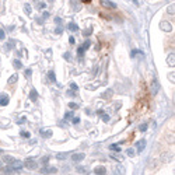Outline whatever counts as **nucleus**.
<instances>
[{
	"label": "nucleus",
	"mask_w": 175,
	"mask_h": 175,
	"mask_svg": "<svg viewBox=\"0 0 175 175\" xmlns=\"http://www.w3.org/2000/svg\"><path fill=\"white\" fill-rule=\"evenodd\" d=\"M23 167H25L27 170H36L38 168V161H35L34 158H28L24 161Z\"/></svg>",
	"instance_id": "1"
},
{
	"label": "nucleus",
	"mask_w": 175,
	"mask_h": 175,
	"mask_svg": "<svg viewBox=\"0 0 175 175\" xmlns=\"http://www.w3.org/2000/svg\"><path fill=\"white\" fill-rule=\"evenodd\" d=\"M146 144H147L146 139H140L139 141L136 143V151H137V153H141V151L146 149Z\"/></svg>",
	"instance_id": "2"
},
{
	"label": "nucleus",
	"mask_w": 175,
	"mask_h": 175,
	"mask_svg": "<svg viewBox=\"0 0 175 175\" xmlns=\"http://www.w3.org/2000/svg\"><path fill=\"white\" fill-rule=\"evenodd\" d=\"M160 28L163 31H165V32H171V31H172V25H171V23H168V21H161Z\"/></svg>",
	"instance_id": "3"
},
{
	"label": "nucleus",
	"mask_w": 175,
	"mask_h": 175,
	"mask_svg": "<svg viewBox=\"0 0 175 175\" xmlns=\"http://www.w3.org/2000/svg\"><path fill=\"white\" fill-rule=\"evenodd\" d=\"M85 158V154L84 153H77V154H73L71 155V161H76V163H80Z\"/></svg>",
	"instance_id": "4"
},
{
	"label": "nucleus",
	"mask_w": 175,
	"mask_h": 175,
	"mask_svg": "<svg viewBox=\"0 0 175 175\" xmlns=\"http://www.w3.org/2000/svg\"><path fill=\"white\" fill-rule=\"evenodd\" d=\"M10 102V98H9V95L7 94H1L0 95V105L1 106H6V105H9Z\"/></svg>",
	"instance_id": "5"
},
{
	"label": "nucleus",
	"mask_w": 175,
	"mask_h": 175,
	"mask_svg": "<svg viewBox=\"0 0 175 175\" xmlns=\"http://www.w3.org/2000/svg\"><path fill=\"white\" fill-rule=\"evenodd\" d=\"M158 90H160V84H158V81L153 80V83H151V94L155 95L157 93H158Z\"/></svg>",
	"instance_id": "6"
},
{
	"label": "nucleus",
	"mask_w": 175,
	"mask_h": 175,
	"mask_svg": "<svg viewBox=\"0 0 175 175\" xmlns=\"http://www.w3.org/2000/svg\"><path fill=\"white\" fill-rule=\"evenodd\" d=\"M101 4L104 7H108V9H116V4L111 0H101Z\"/></svg>",
	"instance_id": "7"
},
{
	"label": "nucleus",
	"mask_w": 175,
	"mask_h": 175,
	"mask_svg": "<svg viewBox=\"0 0 175 175\" xmlns=\"http://www.w3.org/2000/svg\"><path fill=\"white\" fill-rule=\"evenodd\" d=\"M101 97H102L104 100H111V98L114 97V90H112V88H108V90L105 91V93L101 95Z\"/></svg>",
	"instance_id": "8"
},
{
	"label": "nucleus",
	"mask_w": 175,
	"mask_h": 175,
	"mask_svg": "<svg viewBox=\"0 0 175 175\" xmlns=\"http://www.w3.org/2000/svg\"><path fill=\"white\" fill-rule=\"evenodd\" d=\"M94 174H97V175L106 174V168H105V167H95V168H94Z\"/></svg>",
	"instance_id": "9"
},
{
	"label": "nucleus",
	"mask_w": 175,
	"mask_h": 175,
	"mask_svg": "<svg viewBox=\"0 0 175 175\" xmlns=\"http://www.w3.org/2000/svg\"><path fill=\"white\" fill-rule=\"evenodd\" d=\"M70 4H71V7H73L76 11H79L81 9L80 1H79V0H70Z\"/></svg>",
	"instance_id": "10"
},
{
	"label": "nucleus",
	"mask_w": 175,
	"mask_h": 175,
	"mask_svg": "<svg viewBox=\"0 0 175 175\" xmlns=\"http://www.w3.org/2000/svg\"><path fill=\"white\" fill-rule=\"evenodd\" d=\"M11 167H13V170L14 171H21L23 170V164H21V163H18V160H15L14 163H13V164H10Z\"/></svg>",
	"instance_id": "11"
},
{
	"label": "nucleus",
	"mask_w": 175,
	"mask_h": 175,
	"mask_svg": "<svg viewBox=\"0 0 175 175\" xmlns=\"http://www.w3.org/2000/svg\"><path fill=\"white\" fill-rule=\"evenodd\" d=\"M30 100L32 101V102H35V101L38 100V93H36V90H34V88L30 91Z\"/></svg>",
	"instance_id": "12"
},
{
	"label": "nucleus",
	"mask_w": 175,
	"mask_h": 175,
	"mask_svg": "<svg viewBox=\"0 0 175 175\" xmlns=\"http://www.w3.org/2000/svg\"><path fill=\"white\" fill-rule=\"evenodd\" d=\"M67 30L71 31V32H76V31H79V27H77L76 23H69L67 24Z\"/></svg>",
	"instance_id": "13"
},
{
	"label": "nucleus",
	"mask_w": 175,
	"mask_h": 175,
	"mask_svg": "<svg viewBox=\"0 0 175 175\" xmlns=\"http://www.w3.org/2000/svg\"><path fill=\"white\" fill-rule=\"evenodd\" d=\"M3 161H4L6 164H13V163L15 161V158L14 157H11V155H4V157H3Z\"/></svg>",
	"instance_id": "14"
},
{
	"label": "nucleus",
	"mask_w": 175,
	"mask_h": 175,
	"mask_svg": "<svg viewBox=\"0 0 175 175\" xmlns=\"http://www.w3.org/2000/svg\"><path fill=\"white\" fill-rule=\"evenodd\" d=\"M69 155H70V153H58V154H56V158L62 161V160H66Z\"/></svg>",
	"instance_id": "15"
},
{
	"label": "nucleus",
	"mask_w": 175,
	"mask_h": 175,
	"mask_svg": "<svg viewBox=\"0 0 175 175\" xmlns=\"http://www.w3.org/2000/svg\"><path fill=\"white\" fill-rule=\"evenodd\" d=\"M48 79H49L52 83H56V76H55V71H53V70H49V71H48Z\"/></svg>",
	"instance_id": "16"
},
{
	"label": "nucleus",
	"mask_w": 175,
	"mask_h": 175,
	"mask_svg": "<svg viewBox=\"0 0 175 175\" xmlns=\"http://www.w3.org/2000/svg\"><path fill=\"white\" fill-rule=\"evenodd\" d=\"M17 80H18V76H17V73H15V74L9 77V81H7V83H9V84H14V83H17Z\"/></svg>",
	"instance_id": "17"
},
{
	"label": "nucleus",
	"mask_w": 175,
	"mask_h": 175,
	"mask_svg": "<svg viewBox=\"0 0 175 175\" xmlns=\"http://www.w3.org/2000/svg\"><path fill=\"white\" fill-rule=\"evenodd\" d=\"M13 66H14V67H15L17 70L23 69V63H21V60H18V59H15L14 62H13Z\"/></svg>",
	"instance_id": "18"
},
{
	"label": "nucleus",
	"mask_w": 175,
	"mask_h": 175,
	"mask_svg": "<svg viewBox=\"0 0 175 175\" xmlns=\"http://www.w3.org/2000/svg\"><path fill=\"white\" fill-rule=\"evenodd\" d=\"M1 171H3V172H4V174H11V172H14V170H13V167H3V168H1Z\"/></svg>",
	"instance_id": "19"
},
{
	"label": "nucleus",
	"mask_w": 175,
	"mask_h": 175,
	"mask_svg": "<svg viewBox=\"0 0 175 175\" xmlns=\"http://www.w3.org/2000/svg\"><path fill=\"white\" fill-rule=\"evenodd\" d=\"M109 150H111V151H116V153H119V151H120V147H119V144H111V146H109Z\"/></svg>",
	"instance_id": "20"
},
{
	"label": "nucleus",
	"mask_w": 175,
	"mask_h": 175,
	"mask_svg": "<svg viewBox=\"0 0 175 175\" xmlns=\"http://www.w3.org/2000/svg\"><path fill=\"white\" fill-rule=\"evenodd\" d=\"M41 135L44 136V137H50V136H52V130H50V129L42 130V132H41Z\"/></svg>",
	"instance_id": "21"
},
{
	"label": "nucleus",
	"mask_w": 175,
	"mask_h": 175,
	"mask_svg": "<svg viewBox=\"0 0 175 175\" xmlns=\"http://www.w3.org/2000/svg\"><path fill=\"white\" fill-rule=\"evenodd\" d=\"M174 59H175L174 53H171V55L168 56V59H167V63H168L170 66H174Z\"/></svg>",
	"instance_id": "22"
},
{
	"label": "nucleus",
	"mask_w": 175,
	"mask_h": 175,
	"mask_svg": "<svg viewBox=\"0 0 175 175\" xmlns=\"http://www.w3.org/2000/svg\"><path fill=\"white\" fill-rule=\"evenodd\" d=\"M90 46H91V41H90V39H87V41H85V42H84V44L81 45V48H83V49H84V50H87V49H88V48H90Z\"/></svg>",
	"instance_id": "23"
},
{
	"label": "nucleus",
	"mask_w": 175,
	"mask_h": 175,
	"mask_svg": "<svg viewBox=\"0 0 175 175\" xmlns=\"http://www.w3.org/2000/svg\"><path fill=\"white\" fill-rule=\"evenodd\" d=\"M24 76H25V79H31V76H32V70H31V69H25Z\"/></svg>",
	"instance_id": "24"
},
{
	"label": "nucleus",
	"mask_w": 175,
	"mask_h": 175,
	"mask_svg": "<svg viewBox=\"0 0 175 175\" xmlns=\"http://www.w3.org/2000/svg\"><path fill=\"white\" fill-rule=\"evenodd\" d=\"M23 137H25V139H30L31 137V133L30 132H27V130H21V133H20Z\"/></svg>",
	"instance_id": "25"
},
{
	"label": "nucleus",
	"mask_w": 175,
	"mask_h": 175,
	"mask_svg": "<svg viewBox=\"0 0 175 175\" xmlns=\"http://www.w3.org/2000/svg\"><path fill=\"white\" fill-rule=\"evenodd\" d=\"M91 34H93V28H87V30L83 31V35H84L85 38H87V36H90Z\"/></svg>",
	"instance_id": "26"
},
{
	"label": "nucleus",
	"mask_w": 175,
	"mask_h": 175,
	"mask_svg": "<svg viewBox=\"0 0 175 175\" xmlns=\"http://www.w3.org/2000/svg\"><path fill=\"white\" fill-rule=\"evenodd\" d=\"M24 11H25V13H27V14H28V15H30L31 13H32V7H31L30 4H25V7H24Z\"/></svg>",
	"instance_id": "27"
},
{
	"label": "nucleus",
	"mask_w": 175,
	"mask_h": 175,
	"mask_svg": "<svg viewBox=\"0 0 175 175\" xmlns=\"http://www.w3.org/2000/svg\"><path fill=\"white\" fill-rule=\"evenodd\" d=\"M101 119H102V122H109V115H108V114H104V112H102V114H101Z\"/></svg>",
	"instance_id": "28"
},
{
	"label": "nucleus",
	"mask_w": 175,
	"mask_h": 175,
	"mask_svg": "<svg viewBox=\"0 0 175 175\" xmlns=\"http://www.w3.org/2000/svg\"><path fill=\"white\" fill-rule=\"evenodd\" d=\"M73 116H74V114H73V109H71V112H66L65 114V119H71V118H73Z\"/></svg>",
	"instance_id": "29"
},
{
	"label": "nucleus",
	"mask_w": 175,
	"mask_h": 175,
	"mask_svg": "<svg viewBox=\"0 0 175 175\" xmlns=\"http://www.w3.org/2000/svg\"><path fill=\"white\" fill-rule=\"evenodd\" d=\"M98 85H100V84H94V85L88 84V85H85V88H87V90H97V88H98Z\"/></svg>",
	"instance_id": "30"
},
{
	"label": "nucleus",
	"mask_w": 175,
	"mask_h": 175,
	"mask_svg": "<svg viewBox=\"0 0 175 175\" xmlns=\"http://www.w3.org/2000/svg\"><path fill=\"white\" fill-rule=\"evenodd\" d=\"M128 155H129V157H135L136 155L135 149H128Z\"/></svg>",
	"instance_id": "31"
},
{
	"label": "nucleus",
	"mask_w": 175,
	"mask_h": 175,
	"mask_svg": "<svg viewBox=\"0 0 175 175\" xmlns=\"http://www.w3.org/2000/svg\"><path fill=\"white\" fill-rule=\"evenodd\" d=\"M70 90H73V91H79V87H77V84L76 83H70Z\"/></svg>",
	"instance_id": "32"
},
{
	"label": "nucleus",
	"mask_w": 175,
	"mask_h": 175,
	"mask_svg": "<svg viewBox=\"0 0 175 175\" xmlns=\"http://www.w3.org/2000/svg\"><path fill=\"white\" fill-rule=\"evenodd\" d=\"M147 128H149V126H147V123H143V125L139 126V130H140V132H146V130H147Z\"/></svg>",
	"instance_id": "33"
},
{
	"label": "nucleus",
	"mask_w": 175,
	"mask_h": 175,
	"mask_svg": "<svg viewBox=\"0 0 175 175\" xmlns=\"http://www.w3.org/2000/svg\"><path fill=\"white\" fill-rule=\"evenodd\" d=\"M115 172H118V174H123V172H125V168H123V167H116Z\"/></svg>",
	"instance_id": "34"
},
{
	"label": "nucleus",
	"mask_w": 175,
	"mask_h": 175,
	"mask_svg": "<svg viewBox=\"0 0 175 175\" xmlns=\"http://www.w3.org/2000/svg\"><path fill=\"white\" fill-rule=\"evenodd\" d=\"M84 52H85V50L83 49L81 46H79V49H77V55H79V56H80V58H81V56L84 55Z\"/></svg>",
	"instance_id": "35"
},
{
	"label": "nucleus",
	"mask_w": 175,
	"mask_h": 175,
	"mask_svg": "<svg viewBox=\"0 0 175 175\" xmlns=\"http://www.w3.org/2000/svg\"><path fill=\"white\" fill-rule=\"evenodd\" d=\"M62 32H63V28L62 27H56V30H55V34H58V35H62Z\"/></svg>",
	"instance_id": "36"
},
{
	"label": "nucleus",
	"mask_w": 175,
	"mask_h": 175,
	"mask_svg": "<svg viewBox=\"0 0 175 175\" xmlns=\"http://www.w3.org/2000/svg\"><path fill=\"white\" fill-rule=\"evenodd\" d=\"M69 106H70V109H73V111L79 108V105L76 104V102H70V104H69Z\"/></svg>",
	"instance_id": "37"
},
{
	"label": "nucleus",
	"mask_w": 175,
	"mask_h": 175,
	"mask_svg": "<svg viewBox=\"0 0 175 175\" xmlns=\"http://www.w3.org/2000/svg\"><path fill=\"white\" fill-rule=\"evenodd\" d=\"M56 171L58 170H56L55 167H50V168H48V174H55Z\"/></svg>",
	"instance_id": "38"
},
{
	"label": "nucleus",
	"mask_w": 175,
	"mask_h": 175,
	"mask_svg": "<svg viewBox=\"0 0 175 175\" xmlns=\"http://www.w3.org/2000/svg\"><path fill=\"white\" fill-rule=\"evenodd\" d=\"M63 58H65L66 60H70V58H71V55H70L69 52H65V53H63Z\"/></svg>",
	"instance_id": "39"
},
{
	"label": "nucleus",
	"mask_w": 175,
	"mask_h": 175,
	"mask_svg": "<svg viewBox=\"0 0 175 175\" xmlns=\"http://www.w3.org/2000/svg\"><path fill=\"white\" fill-rule=\"evenodd\" d=\"M71 119H73V123H74V125L80 123V118H77V116H76V118H71Z\"/></svg>",
	"instance_id": "40"
},
{
	"label": "nucleus",
	"mask_w": 175,
	"mask_h": 175,
	"mask_svg": "<svg viewBox=\"0 0 175 175\" xmlns=\"http://www.w3.org/2000/svg\"><path fill=\"white\" fill-rule=\"evenodd\" d=\"M4 36H6L4 30H0V39H4Z\"/></svg>",
	"instance_id": "41"
},
{
	"label": "nucleus",
	"mask_w": 175,
	"mask_h": 175,
	"mask_svg": "<svg viewBox=\"0 0 175 175\" xmlns=\"http://www.w3.org/2000/svg\"><path fill=\"white\" fill-rule=\"evenodd\" d=\"M49 13H48V11H44V14H42V18H44V20H45V18H48V17H49Z\"/></svg>",
	"instance_id": "42"
},
{
	"label": "nucleus",
	"mask_w": 175,
	"mask_h": 175,
	"mask_svg": "<svg viewBox=\"0 0 175 175\" xmlns=\"http://www.w3.org/2000/svg\"><path fill=\"white\" fill-rule=\"evenodd\" d=\"M168 13H170V14H174V6H170V7H168Z\"/></svg>",
	"instance_id": "43"
},
{
	"label": "nucleus",
	"mask_w": 175,
	"mask_h": 175,
	"mask_svg": "<svg viewBox=\"0 0 175 175\" xmlns=\"http://www.w3.org/2000/svg\"><path fill=\"white\" fill-rule=\"evenodd\" d=\"M67 95H71V97H74V95H76V91L69 90V91H67Z\"/></svg>",
	"instance_id": "44"
},
{
	"label": "nucleus",
	"mask_w": 175,
	"mask_h": 175,
	"mask_svg": "<svg viewBox=\"0 0 175 175\" xmlns=\"http://www.w3.org/2000/svg\"><path fill=\"white\" fill-rule=\"evenodd\" d=\"M74 42H76V39L73 38V36H70V38H69V44H70V45H73Z\"/></svg>",
	"instance_id": "45"
},
{
	"label": "nucleus",
	"mask_w": 175,
	"mask_h": 175,
	"mask_svg": "<svg viewBox=\"0 0 175 175\" xmlns=\"http://www.w3.org/2000/svg\"><path fill=\"white\" fill-rule=\"evenodd\" d=\"M137 52H139V49H133V50H132V53H130V55H132V58L137 55Z\"/></svg>",
	"instance_id": "46"
},
{
	"label": "nucleus",
	"mask_w": 175,
	"mask_h": 175,
	"mask_svg": "<svg viewBox=\"0 0 175 175\" xmlns=\"http://www.w3.org/2000/svg\"><path fill=\"white\" fill-rule=\"evenodd\" d=\"M93 73H94V76L98 74V66H95L94 69H93Z\"/></svg>",
	"instance_id": "47"
},
{
	"label": "nucleus",
	"mask_w": 175,
	"mask_h": 175,
	"mask_svg": "<svg viewBox=\"0 0 175 175\" xmlns=\"http://www.w3.org/2000/svg\"><path fill=\"white\" fill-rule=\"evenodd\" d=\"M25 120H27V119H25V118H20V119L17 120V122H18V123H24Z\"/></svg>",
	"instance_id": "48"
},
{
	"label": "nucleus",
	"mask_w": 175,
	"mask_h": 175,
	"mask_svg": "<svg viewBox=\"0 0 175 175\" xmlns=\"http://www.w3.org/2000/svg\"><path fill=\"white\" fill-rule=\"evenodd\" d=\"M36 23L38 24H44V18H36Z\"/></svg>",
	"instance_id": "49"
},
{
	"label": "nucleus",
	"mask_w": 175,
	"mask_h": 175,
	"mask_svg": "<svg viewBox=\"0 0 175 175\" xmlns=\"http://www.w3.org/2000/svg\"><path fill=\"white\" fill-rule=\"evenodd\" d=\"M48 160H49V157H44V158H42V163H44V164H46V163H48Z\"/></svg>",
	"instance_id": "50"
},
{
	"label": "nucleus",
	"mask_w": 175,
	"mask_h": 175,
	"mask_svg": "<svg viewBox=\"0 0 175 175\" xmlns=\"http://www.w3.org/2000/svg\"><path fill=\"white\" fill-rule=\"evenodd\" d=\"M38 7H39V9H45L46 4H45V3H39V6H38Z\"/></svg>",
	"instance_id": "51"
},
{
	"label": "nucleus",
	"mask_w": 175,
	"mask_h": 175,
	"mask_svg": "<svg viewBox=\"0 0 175 175\" xmlns=\"http://www.w3.org/2000/svg\"><path fill=\"white\" fill-rule=\"evenodd\" d=\"M55 23H56V24H59V23H62V20H60L59 17H56V18H55Z\"/></svg>",
	"instance_id": "52"
},
{
	"label": "nucleus",
	"mask_w": 175,
	"mask_h": 175,
	"mask_svg": "<svg viewBox=\"0 0 175 175\" xmlns=\"http://www.w3.org/2000/svg\"><path fill=\"white\" fill-rule=\"evenodd\" d=\"M46 56H49V58H50V56H52V50H46Z\"/></svg>",
	"instance_id": "53"
},
{
	"label": "nucleus",
	"mask_w": 175,
	"mask_h": 175,
	"mask_svg": "<svg viewBox=\"0 0 175 175\" xmlns=\"http://www.w3.org/2000/svg\"><path fill=\"white\" fill-rule=\"evenodd\" d=\"M0 154H3V150H1V149H0Z\"/></svg>",
	"instance_id": "54"
},
{
	"label": "nucleus",
	"mask_w": 175,
	"mask_h": 175,
	"mask_svg": "<svg viewBox=\"0 0 175 175\" xmlns=\"http://www.w3.org/2000/svg\"><path fill=\"white\" fill-rule=\"evenodd\" d=\"M49 1H50V3H52V1H53V0H49Z\"/></svg>",
	"instance_id": "55"
},
{
	"label": "nucleus",
	"mask_w": 175,
	"mask_h": 175,
	"mask_svg": "<svg viewBox=\"0 0 175 175\" xmlns=\"http://www.w3.org/2000/svg\"><path fill=\"white\" fill-rule=\"evenodd\" d=\"M0 167H1V161H0Z\"/></svg>",
	"instance_id": "56"
}]
</instances>
